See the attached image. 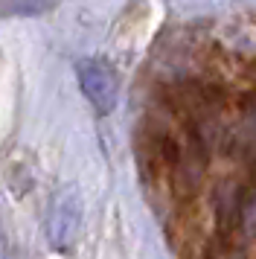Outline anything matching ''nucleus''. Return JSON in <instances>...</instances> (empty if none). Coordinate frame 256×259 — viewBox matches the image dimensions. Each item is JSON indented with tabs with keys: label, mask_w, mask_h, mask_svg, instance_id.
<instances>
[{
	"label": "nucleus",
	"mask_w": 256,
	"mask_h": 259,
	"mask_svg": "<svg viewBox=\"0 0 256 259\" xmlns=\"http://www.w3.org/2000/svg\"><path fill=\"white\" fill-rule=\"evenodd\" d=\"M76 79L84 99L93 105L99 117H108L119 102V76L114 64L105 59H81L76 64Z\"/></svg>",
	"instance_id": "f03ea898"
},
{
	"label": "nucleus",
	"mask_w": 256,
	"mask_h": 259,
	"mask_svg": "<svg viewBox=\"0 0 256 259\" xmlns=\"http://www.w3.org/2000/svg\"><path fill=\"white\" fill-rule=\"evenodd\" d=\"M61 0H3L0 3V15L3 18H35V15H47L56 9Z\"/></svg>",
	"instance_id": "7ed1b4c3"
},
{
	"label": "nucleus",
	"mask_w": 256,
	"mask_h": 259,
	"mask_svg": "<svg viewBox=\"0 0 256 259\" xmlns=\"http://www.w3.org/2000/svg\"><path fill=\"white\" fill-rule=\"evenodd\" d=\"M81 222H84L81 192L73 184L58 187L53 201H50V210H47V242H50V247L61 256H70L79 245Z\"/></svg>",
	"instance_id": "f257e3e1"
},
{
	"label": "nucleus",
	"mask_w": 256,
	"mask_h": 259,
	"mask_svg": "<svg viewBox=\"0 0 256 259\" xmlns=\"http://www.w3.org/2000/svg\"><path fill=\"white\" fill-rule=\"evenodd\" d=\"M0 259H6V236H3V227H0Z\"/></svg>",
	"instance_id": "20e7f679"
}]
</instances>
